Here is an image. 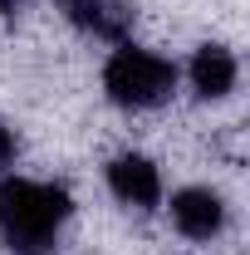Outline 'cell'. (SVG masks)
<instances>
[{
  "label": "cell",
  "instance_id": "obj_1",
  "mask_svg": "<svg viewBox=\"0 0 250 255\" xmlns=\"http://www.w3.org/2000/svg\"><path fill=\"white\" fill-rule=\"evenodd\" d=\"M74 211V196L59 182L0 177V241L15 255H44Z\"/></svg>",
  "mask_w": 250,
  "mask_h": 255
},
{
  "label": "cell",
  "instance_id": "obj_7",
  "mask_svg": "<svg viewBox=\"0 0 250 255\" xmlns=\"http://www.w3.org/2000/svg\"><path fill=\"white\" fill-rule=\"evenodd\" d=\"M15 152H20V142H15V132L0 123V177L10 172V162H15Z\"/></svg>",
  "mask_w": 250,
  "mask_h": 255
},
{
  "label": "cell",
  "instance_id": "obj_4",
  "mask_svg": "<svg viewBox=\"0 0 250 255\" xmlns=\"http://www.w3.org/2000/svg\"><path fill=\"white\" fill-rule=\"evenodd\" d=\"M172 226H177V236H187L196 246H206V241H216L221 231H226V201H221V191L211 187H182L172 191Z\"/></svg>",
  "mask_w": 250,
  "mask_h": 255
},
{
  "label": "cell",
  "instance_id": "obj_6",
  "mask_svg": "<svg viewBox=\"0 0 250 255\" xmlns=\"http://www.w3.org/2000/svg\"><path fill=\"white\" fill-rule=\"evenodd\" d=\"M187 79H191V94L206 98V103H216L236 89V79H241V64L236 54L216 44V39H206V44H196L191 49V64H187Z\"/></svg>",
  "mask_w": 250,
  "mask_h": 255
},
{
  "label": "cell",
  "instance_id": "obj_3",
  "mask_svg": "<svg viewBox=\"0 0 250 255\" xmlns=\"http://www.w3.org/2000/svg\"><path fill=\"white\" fill-rule=\"evenodd\" d=\"M103 177H108V191H113L123 206H132V211H152L157 201H162V172H157V162L142 157V152H118V157H108Z\"/></svg>",
  "mask_w": 250,
  "mask_h": 255
},
{
  "label": "cell",
  "instance_id": "obj_5",
  "mask_svg": "<svg viewBox=\"0 0 250 255\" xmlns=\"http://www.w3.org/2000/svg\"><path fill=\"white\" fill-rule=\"evenodd\" d=\"M59 10L94 39H108V44H127V30L137 20V10L127 0H59Z\"/></svg>",
  "mask_w": 250,
  "mask_h": 255
},
{
  "label": "cell",
  "instance_id": "obj_8",
  "mask_svg": "<svg viewBox=\"0 0 250 255\" xmlns=\"http://www.w3.org/2000/svg\"><path fill=\"white\" fill-rule=\"evenodd\" d=\"M25 10V0H0V20H10V15H20Z\"/></svg>",
  "mask_w": 250,
  "mask_h": 255
},
{
  "label": "cell",
  "instance_id": "obj_2",
  "mask_svg": "<svg viewBox=\"0 0 250 255\" xmlns=\"http://www.w3.org/2000/svg\"><path fill=\"white\" fill-rule=\"evenodd\" d=\"M177 64L142 49V44H118L108 64H103V94L113 98L118 108H132V113H147V108H162L167 98L177 94Z\"/></svg>",
  "mask_w": 250,
  "mask_h": 255
}]
</instances>
